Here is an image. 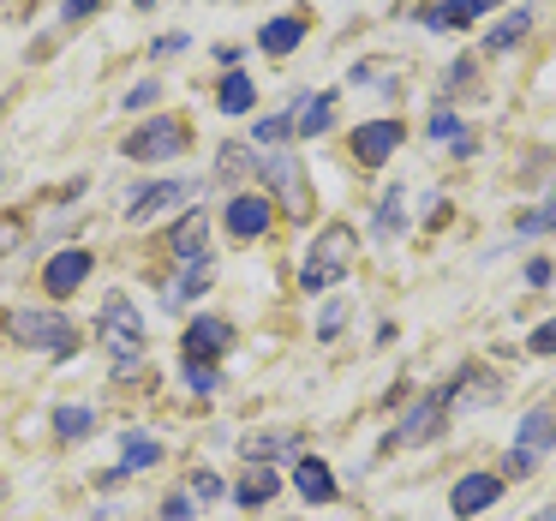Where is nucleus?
<instances>
[{"mask_svg":"<svg viewBox=\"0 0 556 521\" xmlns=\"http://www.w3.org/2000/svg\"><path fill=\"white\" fill-rule=\"evenodd\" d=\"M329 126H336V97H329V90H312V97L300 102V126H293V138H324Z\"/></svg>","mask_w":556,"mask_h":521,"instance_id":"obj_21","label":"nucleus"},{"mask_svg":"<svg viewBox=\"0 0 556 521\" xmlns=\"http://www.w3.org/2000/svg\"><path fill=\"white\" fill-rule=\"evenodd\" d=\"M18 228H25L18 216H0V252H13V246H18Z\"/></svg>","mask_w":556,"mask_h":521,"instance_id":"obj_40","label":"nucleus"},{"mask_svg":"<svg viewBox=\"0 0 556 521\" xmlns=\"http://www.w3.org/2000/svg\"><path fill=\"white\" fill-rule=\"evenodd\" d=\"M186 145H192V121H186V114H156V121H144L121 150L132 162H174V157H186Z\"/></svg>","mask_w":556,"mask_h":521,"instance_id":"obj_4","label":"nucleus"},{"mask_svg":"<svg viewBox=\"0 0 556 521\" xmlns=\"http://www.w3.org/2000/svg\"><path fill=\"white\" fill-rule=\"evenodd\" d=\"M257 169V157H252V150H245V145H222V157H216V181H245V174H252Z\"/></svg>","mask_w":556,"mask_h":521,"instance_id":"obj_27","label":"nucleus"},{"mask_svg":"<svg viewBox=\"0 0 556 521\" xmlns=\"http://www.w3.org/2000/svg\"><path fill=\"white\" fill-rule=\"evenodd\" d=\"M186 384H192L198 396H216V365H186Z\"/></svg>","mask_w":556,"mask_h":521,"instance_id":"obj_33","label":"nucleus"},{"mask_svg":"<svg viewBox=\"0 0 556 521\" xmlns=\"http://www.w3.org/2000/svg\"><path fill=\"white\" fill-rule=\"evenodd\" d=\"M90 13H102V0H66V7H61L66 25H78V18H90Z\"/></svg>","mask_w":556,"mask_h":521,"instance_id":"obj_35","label":"nucleus"},{"mask_svg":"<svg viewBox=\"0 0 556 521\" xmlns=\"http://www.w3.org/2000/svg\"><path fill=\"white\" fill-rule=\"evenodd\" d=\"M216 61L228 66V73H240V66H245V49H240V42H222V49H216Z\"/></svg>","mask_w":556,"mask_h":521,"instance_id":"obj_39","label":"nucleus"},{"mask_svg":"<svg viewBox=\"0 0 556 521\" xmlns=\"http://www.w3.org/2000/svg\"><path fill=\"white\" fill-rule=\"evenodd\" d=\"M216 109H222V114H252V109H257V85H252L245 73H228V78L216 85Z\"/></svg>","mask_w":556,"mask_h":521,"instance_id":"obj_23","label":"nucleus"},{"mask_svg":"<svg viewBox=\"0 0 556 521\" xmlns=\"http://www.w3.org/2000/svg\"><path fill=\"white\" fill-rule=\"evenodd\" d=\"M276 492H281V473L276 468H252L240 485H233V504H240V509H264Z\"/></svg>","mask_w":556,"mask_h":521,"instance_id":"obj_22","label":"nucleus"},{"mask_svg":"<svg viewBox=\"0 0 556 521\" xmlns=\"http://www.w3.org/2000/svg\"><path fill=\"white\" fill-rule=\"evenodd\" d=\"M401 138H407V126H401V121H365L359 133H353V157L377 169V162H389L401 150Z\"/></svg>","mask_w":556,"mask_h":521,"instance_id":"obj_11","label":"nucleus"},{"mask_svg":"<svg viewBox=\"0 0 556 521\" xmlns=\"http://www.w3.org/2000/svg\"><path fill=\"white\" fill-rule=\"evenodd\" d=\"M305 97H312V90H293L281 114H264V121L252 126V145H264V150H288V145H293V126H300V102H305Z\"/></svg>","mask_w":556,"mask_h":521,"instance_id":"obj_15","label":"nucleus"},{"mask_svg":"<svg viewBox=\"0 0 556 521\" xmlns=\"http://www.w3.org/2000/svg\"><path fill=\"white\" fill-rule=\"evenodd\" d=\"M532 521H556V504H551V509H539V516H532Z\"/></svg>","mask_w":556,"mask_h":521,"instance_id":"obj_41","label":"nucleus"},{"mask_svg":"<svg viewBox=\"0 0 556 521\" xmlns=\"http://www.w3.org/2000/svg\"><path fill=\"white\" fill-rule=\"evenodd\" d=\"M222 228H228L240 246H252V240H264V234L276 228V204L257 198V193H233L228 210H222Z\"/></svg>","mask_w":556,"mask_h":521,"instance_id":"obj_7","label":"nucleus"},{"mask_svg":"<svg viewBox=\"0 0 556 521\" xmlns=\"http://www.w3.org/2000/svg\"><path fill=\"white\" fill-rule=\"evenodd\" d=\"M7 330H13L18 348H42V353H54V360L78 353V330H73V318L42 312V306H18V312H7Z\"/></svg>","mask_w":556,"mask_h":521,"instance_id":"obj_3","label":"nucleus"},{"mask_svg":"<svg viewBox=\"0 0 556 521\" xmlns=\"http://www.w3.org/2000/svg\"><path fill=\"white\" fill-rule=\"evenodd\" d=\"M293 492L305 504H336V473H329V461H317V456L293 461Z\"/></svg>","mask_w":556,"mask_h":521,"instance_id":"obj_16","label":"nucleus"},{"mask_svg":"<svg viewBox=\"0 0 556 521\" xmlns=\"http://www.w3.org/2000/svg\"><path fill=\"white\" fill-rule=\"evenodd\" d=\"M198 193H204L198 181H150V186H138V193L126 198V216L150 222V216H162V210H192Z\"/></svg>","mask_w":556,"mask_h":521,"instance_id":"obj_5","label":"nucleus"},{"mask_svg":"<svg viewBox=\"0 0 556 521\" xmlns=\"http://www.w3.org/2000/svg\"><path fill=\"white\" fill-rule=\"evenodd\" d=\"M228 348H233V324H228V318H192V324L180 330V360L186 365H216Z\"/></svg>","mask_w":556,"mask_h":521,"instance_id":"obj_6","label":"nucleus"},{"mask_svg":"<svg viewBox=\"0 0 556 521\" xmlns=\"http://www.w3.org/2000/svg\"><path fill=\"white\" fill-rule=\"evenodd\" d=\"M90 270H97V258H90L85 246H66V252H54L49 264H42V288H49L54 300H66V294H78L90 282Z\"/></svg>","mask_w":556,"mask_h":521,"instance_id":"obj_10","label":"nucleus"},{"mask_svg":"<svg viewBox=\"0 0 556 521\" xmlns=\"http://www.w3.org/2000/svg\"><path fill=\"white\" fill-rule=\"evenodd\" d=\"M0 330H7V318H0Z\"/></svg>","mask_w":556,"mask_h":521,"instance_id":"obj_43","label":"nucleus"},{"mask_svg":"<svg viewBox=\"0 0 556 521\" xmlns=\"http://www.w3.org/2000/svg\"><path fill=\"white\" fill-rule=\"evenodd\" d=\"M305 30H312V18H305V13L269 18V25L257 30V49H264V54H276V61H281V54H293V49L305 42Z\"/></svg>","mask_w":556,"mask_h":521,"instance_id":"obj_17","label":"nucleus"},{"mask_svg":"<svg viewBox=\"0 0 556 521\" xmlns=\"http://www.w3.org/2000/svg\"><path fill=\"white\" fill-rule=\"evenodd\" d=\"M156 97H162V85H156V78H138V85L121 97V109H126V114H138V109H150Z\"/></svg>","mask_w":556,"mask_h":521,"instance_id":"obj_29","label":"nucleus"},{"mask_svg":"<svg viewBox=\"0 0 556 521\" xmlns=\"http://www.w3.org/2000/svg\"><path fill=\"white\" fill-rule=\"evenodd\" d=\"M491 7H503V0H443V7H419V25L425 30H467L472 18H484Z\"/></svg>","mask_w":556,"mask_h":521,"instance_id":"obj_13","label":"nucleus"},{"mask_svg":"<svg viewBox=\"0 0 556 521\" xmlns=\"http://www.w3.org/2000/svg\"><path fill=\"white\" fill-rule=\"evenodd\" d=\"M341 324H348V300H329L324 312H317V336L336 342V336H341Z\"/></svg>","mask_w":556,"mask_h":521,"instance_id":"obj_28","label":"nucleus"},{"mask_svg":"<svg viewBox=\"0 0 556 521\" xmlns=\"http://www.w3.org/2000/svg\"><path fill=\"white\" fill-rule=\"evenodd\" d=\"M168 246H174V258H180V264H204V258H210V222H204V210H186V216L168 228Z\"/></svg>","mask_w":556,"mask_h":521,"instance_id":"obj_14","label":"nucleus"},{"mask_svg":"<svg viewBox=\"0 0 556 521\" xmlns=\"http://www.w3.org/2000/svg\"><path fill=\"white\" fill-rule=\"evenodd\" d=\"M97 342L114 353L121 384H132V360H144V318H138L132 294H109L97 312Z\"/></svg>","mask_w":556,"mask_h":521,"instance_id":"obj_1","label":"nucleus"},{"mask_svg":"<svg viewBox=\"0 0 556 521\" xmlns=\"http://www.w3.org/2000/svg\"><path fill=\"white\" fill-rule=\"evenodd\" d=\"M132 7H138V13H150V7H156V0H132Z\"/></svg>","mask_w":556,"mask_h":521,"instance_id":"obj_42","label":"nucleus"},{"mask_svg":"<svg viewBox=\"0 0 556 521\" xmlns=\"http://www.w3.org/2000/svg\"><path fill=\"white\" fill-rule=\"evenodd\" d=\"M348 264H353V228L329 222V228L312 240L305 264H300V288H305V294H329L341 276H348Z\"/></svg>","mask_w":556,"mask_h":521,"instance_id":"obj_2","label":"nucleus"},{"mask_svg":"<svg viewBox=\"0 0 556 521\" xmlns=\"http://www.w3.org/2000/svg\"><path fill=\"white\" fill-rule=\"evenodd\" d=\"M371 234L377 240H401L407 234V186H383V198H377V216H371Z\"/></svg>","mask_w":556,"mask_h":521,"instance_id":"obj_19","label":"nucleus"},{"mask_svg":"<svg viewBox=\"0 0 556 521\" xmlns=\"http://www.w3.org/2000/svg\"><path fill=\"white\" fill-rule=\"evenodd\" d=\"M556 444V413H527V420H520V437H515V449H508V456H527V461H539L544 449Z\"/></svg>","mask_w":556,"mask_h":521,"instance_id":"obj_20","label":"nucleus"},{"mask_svg":"<svg viewBox=\"0 0 556 521\" xmlns=\"http://www.w3.org/2000/svg\"><path fill=\"white\" fill-rule=\"evenodd\" d=\"M532 353H556V318H551V324L532 330Z\"/></svg>","mask_w":556,"mask_h":521,"instance_id":"obj_38","label":"nucleus"},{"mask_svg":"<svg viewBox=\"0 0 556 521\" xmlns=\"http://www.w3.org/2000/svg\"><path fill=\"white\" fill-rule=\"evenodd\" d=\"M186 49H192V37H186V30H168V37L150 42V54H156V61H174V54H186Z\"/></svg>","mask_w":556,"mask_h":521,"instance_id":"obj_30","label":"nucleus"},{"mask_svg":"<svg viewBox=\"0 0 556 521\" xmlns=\"http://www.w3.org/2000/svg\"><path fill=\"white\" fill-rule=\"evenodd\" d=\"M431 138H460V121H455L448 109H437V114H431Z\"/></svg>","mask_w":556,"mask_h":521,"instance_id":"obj_36","label":"nucleus"},{"mask_svg":"<svg viewBox=\"0 0 556 521\" xmlns=\"http://www.w3.org/2000/svg\"><path fill=\"white\" fill-rule=\"evenodd\" d=\"M551 228H556V204H539L520 216V234H551Z\"/></svg>","mask_w":556,"mask_h":521,"instance_id":"obj_31","label":"nucleus"},{"mask_svg":"<svg viewBox=\"0 0 556 521\" xmlns=\"http://www.w3.org/2000/svg\"><path fill=\"white\" fill-rule=\"evenodd\" d=\"M192 492H198V497H204V504H216V497H222V492H228V485H222V480H216V473H210V468H198V480H192Z\"/></svg>","mask_w":556,"mask_h":521,"instance_id":"obj_34","label":"nucleus"},{"mask_svg":"<svg viewBox=\"0 0 556 521\" xmlns=\"http://www.w3.org/2000/svg\"><path fill=\"white\" fill-rule=\"evenodd\" d=\"M156 461H162V444H156V437H138V432L121 437V473H126V480H132L138 468H156Z\"/></svg>","mask_w":556,"mask_h":521,"instance_id":"obj_26","label":"nucleus"},{"mask_svg":"<svg viewBox=\"0 0 556 521\" xmlns=\"http://www.w3.org/2000/svg\"><path fill=\"white\" fill-rule=\"evenodd\" d=\"M496 497H503V480H496V473H460L455 492H448V509L467 521V516H479V509H491Z\"/></svg>","mask_w":556,"mask_h":521,"instance_id":"obj_12","label":"nucleus"},{"mask_svg":"<svg viewBox=\"0 0 556 521\" xmlns=\"http://www.w3.org/2000/svg\"><path fill=\"white\" fill-rule=\"evenodd\" d=\"M443 420H448V396H443V389H431L425 401H413V408H407V420H401L395 432H389V444H383V449L425 444V437H437V432H443Z\"/></svg>","mask_w":556,"mask_h":521,"instance_id":"obj_8","label":"nucleus"},{"mask_svg":"<svg viewBox=\"0 0 556 521\" xmlns=\"http://www.w3.org/2000/svg\"><path fill=\"white\" fill-rule=\"evenodd\" d=\"M162 516H168V521H192L198 509H192V497H186V492H168V497H162Z\"/></svg>","mask_w":556,"mask_h":521,"instance_id":"obj_32","label":"nucleus"},{"mask_svg":"<svg viewBox=\"0 0 556 521\" xmlns=\"http://www.w3.org/2000/svg\"><path fill=\"white\" fill-rule=\"evenodd\" d=\"M527 30H532V13H527V7H515V13H503V18L491 25V37H484V49H491V54H508L520 37H527Z\"/></svg>","mask_w":556,"mask_h":521,"instance_id":"obj_25","label":"nucleus"},{"mask_svg":"<svg viewBox=\"0 0 556 521\" xmlns=\"http://www.w3.org/2000/svg\"><path fill=\"white\" fill-rule=\"evenodd\" d=\"M305 437L300 432H245L240 437V456L245 461H281V456H300Z\"/></svg>","mask_w":556,"mask_h":521,"instance_id":"obj_18","label":"nucleus"},{"mask_svg":"<svg viewBox=\"0 0 556 521\" xmlns=\"http://www.w3.org/2000/svg\"><path fill=\"white\" fill-rule=\"evenodd\" d=\"M54 432H61L66 444H85V437H97V408H78V401H61V408H54Z\"/></svg>","mask_w":556,"mask_h":521,"instance_id":"obj_24","label":"nucleus"},{"mask_svg":"<svg viewBox=\"0 0 556 521\" xmlns=\"http://www.w3.org/2000/svg\"><path fill=\"white\" fill-rule=\"evenodd\" d=\"M551 276H556L551 258H532V264H527V288H551Z\"/></svg>","mask_w":556,"mask_h":521,"instance_id":"obj_37","label":"nucleus"},{"mask_svg":"<svg viewBox=\"0 0 556 521\" xmlns=\"http://www.w3.org/2000/svg\"><path fill=\"white\" fill-rule=\"evenodd\" d=\"M257 169H264V181L276 186V198H281L288 216H305V210H312V198H305V174H300V162H293L288 150H269V162H257Z\"/></svg>","mask_w":556,"mask_h":521,"instance_id":"obj_9","label":"nucleus"}]
</instances>
